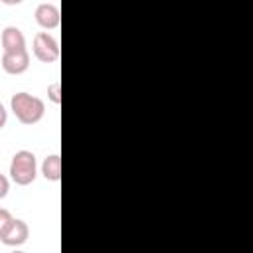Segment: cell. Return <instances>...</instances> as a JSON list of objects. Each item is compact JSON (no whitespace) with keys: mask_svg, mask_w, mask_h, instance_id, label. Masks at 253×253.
<instances>
[{"mask_svg":"<svg viewBox=\"0 0 253 253\" xmlns=\"http://www.w3.org/2000/svg\"><path fill=\"white\" fill-rule=\"evenodd\" d=\"M10 109L16 115V119L22 125H36L42 121L43 113H45V105L40 97L30 95L26 91H20L16 95H12L10 99Z\"/></svg>","mask_w":253,"mask_h":253,"instance_id":"cell-1","label":"cell"},{"mask_svg":"<svg viewBox=\"0 0 253 253\" xmlns=\"http://www.w3.org/2000/svg\"><path fill=\"white\" fill-rule=\"evenodd\" d=\"M36 176H38V162L34 152L18 150L10 162V178L18 186H30L36 180Z\"/></svg>","mask_w":253,"mask_h":253,"instance_id":"cell-2","label":"cell"},{"mask_svg":"<svg viewBox=\"0 0 253 253\" xmlns=\"http://www.w3.org/2000/svg\"><path fill=\"white\" fill-rule=\"evenodd\" d=\"M34 55L42 63H55L59 59V43L57 40L47 32H38L34 36Z\"/></svg>","mask_w":253,"mask_h":253,"instance_id":"cell-3","label":"cell"},{"mask_svg":"<svg viewBox=\"0 0 253 253\" xmlns=\"http://www.w3.org/2000/svg\"><path fill=\"white\" fill-rule=\"evenodd\" d=\"M28 237H30V227L24 219H18V217H12V221L0 233V241L8 247H18V245L26 243Z\"/></svg>","mask_w":253,"mask_h":253,"instance_id":"cell-4","label":"cell"},{"mask_svg":"<svg viewBox=\"0 0 253 253\" xmlns=\"http://www.w3.org/2000/svg\"><path fill=\"white\" fill-rule=\"evenodd\" d=\"M2 69L10 75H20L30 67V53L28 49H18V51H4L2 53Z\"/></svg>","mask_w":253,"mask_h":253,"instance_id":"cell-5","label":"cell"},{"mask_svg":"<svg viewBox=\"0 0 253 253\" xmlns=\"http://www.w3.org/2000/svg\"><path fill=\"white\" fill-rule=\"evenodd\" d=\"M34 16H36V22H38L43 30H55V28L61 24V12H59V8H57L55 4H49V2L40 4V6L36 8Z\"/></svg>","mask_w":253,"mask_h":253,"instance_id":"cell-6","label":"cell"},{"mask_svg":"<svg viewBox=\"0 0 253 253\" xmlns=\"http://www.w3.org/2000/svg\"><path fill=\"white\" fill-rule=\"evenodd\" d=\"M0 43H2V51H18V49H26V38H24L22 30L16 28V26H6V28L2 30Z\"/></svg>","mask_w":253,"mask_h":253,"instance_id":"cell-7","label":"cell"},{"mask_svg":"<svg viewBox=\"0 0 253 253\" xmlns=\"http://www.w3.org/2000/svg\"><path fill=\"white\" fill-rule=\"evenodd\" d=\"M42 174L49 182H59L61 180V156L59 154H49L42 162Z\"/></svg>","mask_w":253,"mask_h":253,"instance_id":"cell-8","label":"cell"},{"mask_svg":"<svg viewBox=\"0 0 253 253\" xmlns=\"http://www.w3.org/2000/svg\"><path fill=\"white\" fill-rule=\"evenodd\" d=\"M47 99H49L51 103H55V105L61 103V83H59V81L47 85Z\"/></svg>","mask_w":253,"mask_h":253,"instance_id":"cell-9","label":"cell"},{"mask_svg":"<svg viewBox=\"0 0 253 253\" xmlns=\"http://www.w3.org/2000/svg\"><path fill=\"white\" fill-rule=\"evenodd\" d=\"M12 221V213L6 208H0V233L6 229V225Z\"/></svg>","mask_w":253,"mask_h":253,"instance_id":"cell-10","label":"cell"},{"mask_svg":"<svg viewBox=\"0 0 253 253\" xmlns=\"http://www.w3.org/2000/svg\"><path fill=\"white\" fill-rule=\"evenodd\" d=\"M8 190H10V182L4 174H0V200L8 196Z\"/></svg>","mask_w":253,"mask_h":253,"instance_id":"cell-11","label":"cell"},{"mask_svg":"<svg viewBox=\"0 0 253 253\" xmlns=\"http://www.w3.org/2000/svg\"><path fill=\"white\" fill-rule=\"evenodd\" d=\"M6 121H8V111H6V107L0 103V128L6 126Z\"/></svg>","mask_w":253,"mask_h":253,"instance_id":"cell-12","label":"cell"},{"mask_svg":"<svg viewBox=\"0 0 253 253\" xmlns=\"http://www.w3.org/2000/svg\"><path fill=\"white\" fill-rule=\"evenodd\" d=\"M2 4H6V6H18V4H22L24 0H0Z\"/></svg>","mask_w":253,"mask_h":253,"instance_id":"cell-13","label":"cell"}]
</instances>
